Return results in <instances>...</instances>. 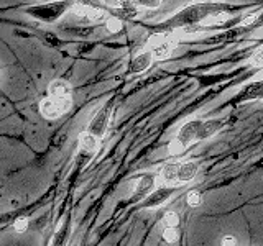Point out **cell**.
Returning a JSON list of instances; mask_svg holds the SVG:
<instances>
[{
	"label": "cell",
	"instance_id": "obj_1",
	"mask_svg": "<svg viewBox=\"0 0 263 246\" xmlns=\"http://www.w3.org/2000/svg\"><path fill=\"white\" fill-rule=\"evenodd\" d=\"M235 7L224 4V2H199L187 5L184 8H181L179 12H176L173 16H170L168 20H164L160 23L156 30L158 33H173L175 30H184L187 31L189 28L201 25L205 20L211 18H219L222 15H227L229 12H234Z\"/></svg>",
	"mask_w": 263,
	"mask_h": 246
},
{
	"label": "cell",
	"instance_id": "obj_2",
	"mask_svg": "<svg viewBox=\"0 0 263 246\" xmlns=\"http://www.w3.org/2000/svg\"><path fill=\"white\" fill-rule=\"evenodd\" d=\"M71 4L69 0H54V2H45V4H36V5H30L27 8H23V12L30 15L31 18L40 20L43 23H54L61 18V16L71 10Z\"/></svg>",
	"mask_w": 263,
	"mask_h": 246
},
{
	"label": "cell",
	"instance_id": "obj_3",
	"mask_svg": "<svg viewBox=\"0 0 263 246\" xmlns=\"http://www.w3.org/2000/svg\"><path fill=\"white\" fill-rule=\"evenodd\" d=\"M202 120H189L183 127L178 130L176 136L173 138V141L168 146V151L173 156L181 154L187 146H191L194 141H197V131H199Z\"/></svg>",
	"mask_w": 263,
	"mask_h": 246
},
{
	"label": "cell",
	"instance_id": "obj_4",
	"mask_svg": "<svg viewBox=\"0 0 263 246\" xmlns=\"http://www.w3.org/2000/svg\"><path fill=\"white\" fill-rule=\"evenodd\" d=\"M72 107V98L71 97H53L49 95L43 98L40 104V112L45 118L48 120H56L60 118L63 113L69 112Z\"/></svg>",
	"mask_w": 263,
	"mask_h": 246
},
{
	"label": "cell",
	"instance_id": "obj_5",
	"mask_svg": "<svg viewBox=\"0 0 263 246\" xmlns=\"http://www.w3.org/2000/svg\"><path fill=\"white\" fill-rule=\"evenodd\" d=\"M110 112H112V105L107 102L105 105H102L99 112L90 120L87 131H90L92 135H96L97 138H102L107 131V127H109V120H110Z\"/></svg>",
	"mask_w": 263,
	"mask_h": 246
},
{
	"label": "cell",
	"instance_id": "obj_6",
	"mask_svg": "<svg viewBox=\"0 0 263 246\" xmlns=\"http://www.w3.org/2000/svg\"><path fill=\"white\" fill-rule=\"evenodd\" d=\"M175 192H176V186H166V184H164L163 187H155L153 191L143 199L142 207L143 209L161 207L164 202L170 200L171 195H175Z\"/></svg>",
	"mask_w": 263,
	"mask_h": 246
},
{
	"label": "cell",
	"instance_id": "obj_7",
	"mask_svg": "<svg viewBox=\"0 0 263 246\" xmlns=\"http://www.w3.org/2000/svg\"><path fill=\"white\" fill-rule=\"evenodd\" d=\"M250 100H263V79L247 84L238 90V94L234 98L235 104H243Z\"/></svg>",
	"mask_w": 263,
	"mask_h": 246
},
{
	"label": "cell",
	"instance_id": "obj_8",
	"mask_svg": "<svg viewBox=\"0 0 263 246\" xmlns=\"http://www.w3.org/2000/svg\"><path fill=\"white\" fill-rule=\"evenodd\" d=\"M173 48H175V41H173V38H171V33H158V35L155 36L150 49H152L155 57L164 59V57L170 56Z\"/></svg>",
	"mask_w": 263,
	"mask_h": 246
},
{
	"label": "cell",
	"instance_id": "obj_9",
	"mask_svg": "<svg viewBox=\"0 0 263 246\" xmlns=\"http://www.w3.org/2000/svg\"><path fill=\"white\" fill-rule=\"evenodd\" d=\"M155 182H156V174H153V172H145V174L140 176L135 186V192L132 195V202L143 200L155 189Z\"/></svg>",
	"mask_w": 263,
	"mask_h": 246
},
{
	"label": "cell",
	"instance_id": "obj_10",
	"mask_svg": "<svg viewBox=\"0 0 263 246\" xmlns=\"http://www.w3.org/2000/svg\"><path fill=\"white\" fill-rule=\"evenodd\" d=\"M226 120L224 118H212V120H202L199 131H197V141H202V139H208L214 135H217L219 131L226 127Z\"/></svg>",
	"mask_w": 263,
	"mask_h": 246
},
{
	"label": "cell",
	"instance_id": "obj_11",
	"mask_svg": "<svg viewBox=\"0 0 263 246\" xmlns=\"http://www.w3.org/2000/svg\"><path fill=\"white\" fill-rule=\"evenodd\" d=\"M153 59H155V56L152 53V49H148V51H142V53H138L134 59H132L130 66H128V69H130V74H142L145 72L150 66L153 64Z\"/></svg>",
	"mask_w": 263,
	"mask_h": 246
},
{
	"label": "cell",
	"instance_id": "obj_12",
	"mask_svg": "<svg viewBox=\"0 0 263 246\" xmlns=\"http://www.w3.org/2000/svg\"><path fill=\"white\" fill-rule=\"evenodd\" d=\"M199 172V164L196 161H184L179 162L178 166V182L184 184V182H191V180L197 176Z\"/></svg>",
	"mask_w": 263,
	"mask_h": 246
},
{
	"label": "cell",
	"instance_id": "obj_13",
	"mask_svg": "<svg viewBox=\"0 0 263 246\" xmlns=\"http://www.w3.org/2000/svg\"><path fill=\"white\" fill-rule=\"evenodd\" d=\"M48 92L53 97H71L72 89H71V84L68 80L56 79L48 86Z\"/></svg>",
	"mask_w": 263,
	"mask_h": 246
},
{
	"label": "cell",
	"instance_id": "obj_14",
	"mask_svg": "<svg viewBox=\"0 0 263 246\" xmlns=\"http://www.w3.org/2000/svg\"><path fill=\"white\" fill-rule=\"evenodd\" d=\"M178 166L179 162H166L161 169V179L166 186H176L178 182Z\"/></svg>",
	"mask_w": 263,
	"mask_h": 246
},
{
	"label": "cell",
	"instance_id": "obj_15",
	"mask_svg": "<svg viewBox=\"0 0 263 246\" xmlns=\"http://www.w3.org/2000/svg\"><path fill=\"white\" fill-rule=\"evenodd\" d=\"M79 145L84 151L87 153H94L99 146V138L96 135H92L90 131H84L81 136H79Z\"/></svg>",
	"mask_w": 263,
	"mask_h": 246
},
{
	"label": "cell",
	"instance_id": "obj_16",
	"mask_svg": "<svg viewBox=\"0 0 263 246\" xmlns=\"http://www.w3.org/2000/svg\"><path fill=\"white\" fill-rule=\"evenodd\" d=\"M161 238L168 244H176L179 241V230H178V227H163Z\"/></svg>",
	"mask_w": 263,
	"mask_h": 246
},
{
	"label": "cell",
	"instance_id": "obj_17",
	"mask_svg": "<svg viewBox=\"0 0 263 246\" xmlns=\"http://www.w3.org/2000/svg\"><path fill=\"white\" fill-rule=\"evenodd\" d=\"M186 202H187L189 207H193V209L199 207V205L202 203V194H201L199 191H197V189H193V191H189V192H187V195H186Z\"/></svg>",
	"mask_w": 263,
	"mask_h": 246
},
{
	"label": "cell",
	"instance_id": "obj_18",
	"mask_svg": "<svg viewBox=\"0 0 263 246\" xmlns=\"http://www.w3.org/2000/svg\"><path fill=\"white\" fill-rule=\"evenodd\" d=\"M163 227H179V215L176 212H166L161 218Z\"/></svg>",
	"mask_w": 263,
	"mask_h": 246
},
{
	"label": "cell",
	"instance_id": "obj_19",
	"mask_svg": "<svg viewBox=\"0 0 263 246\" xmlns=\"http://www.w3.org/2000/svg\"><path fill=\"white\" fill-rule=\"evenodd\" d=\"M105 27L110 33H119L122 30V22L119 16H109V18L105 20Z\"/></svg>",
	"mask_w": 263,
	"mask_h": 246
},
{
	"label": "cell",
	"instance_id": "obj_20",
	"mask_svg": "<svg viewBox=\"0 0 263 246\" xmlns=\"http://www.w3.org/2000/svg\"><path fill=\"white\" fill-rule=\"evenodd\" d=\"M30 225V221L27 217H18L15 220V223H13V230L16 233H23V232H27V228Z\"/></svg>",
	"mask_w": 263,
	"mask_h": 246
},
{
	"label": "cell",
	"instance_id": "obj_21",
	"mask_svg": "<svg viewBox=\"0 0 263 246\" xmlns=\"http://www.w3.org/2000/svg\"><path fill=\"white\" fill-rule=\"evenodd\" d=\"M134 2H135L138 7L148 8V10H155V8H158V7L161 5L163 0H134Z\"/></svg>",
	"mask_w": 263,
	"mask_h": 246
},
{
	"label": "cell",
	"instance_id": "obj_22",
	"mask_svg": "<svg viewBox=\"0 0 263 246\" xmlns=\"http://www.w3.org/2000/svg\"><path fill=\"white\" fill-rule=\"evenodd\" d=\"M68 233H69V220L66 221V223L61 227L60 232L56 233V236H54V243H58V244L64 243V240H66V238H68Z\"/></svg>",
	"mask_w": 263,
	"mask_h": 246
},
{
	"label": "cell",
	"instance_id": "obj_23",
	"mask_svg": "<svg viewBox=\"0 0 263 246\" xmlns=\"http://www.w3.org/2000/svg\"><path fill=\"white\" fill-rule=\"evenodd\" d=\"M79 4L89 8H107L105 0H79Z\"/></svg>",
	"mask_w": 263,
	"mask_h": 246
},
{
	"label": "cell",
	"instance_id": "obj_24",
	"mask_svg": "<svg viewBox=\"0 0 263 246\" xmlns=\"http://www.w3.org/2000/svg\"><path fill=\"white\" fill-rule=\"evenodd\" d=\"M250 63H252L253 66H263V46H261L260 49H257V51L253 53V56H252Z\"/></svg>",
	"mask_w": 263,
	"mask_h": 246
},
{
	"label": "cell",
	"instance_id": "obj_25",
	"mask_svg": "<svg viewBox=\"0 0 263 246\" xmlns=\"http://www.w3.org/2000/svg\"><path fill=\"white\" fill-rule=\"evenodd\" d=\"M220 244H222V246H235V244H238V241H237V238H235V236H232V235H226V236H222Z\"/></svg>",
	"mask_w": 263,
	"mask_h": 246
}]
</instances>
